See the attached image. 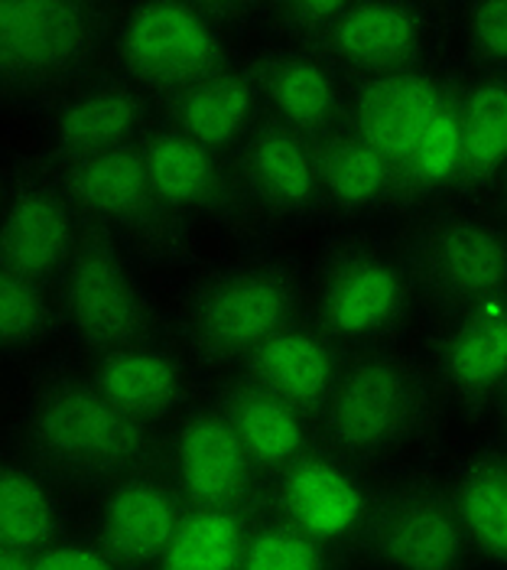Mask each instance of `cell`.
I'll return each instance as SVG.
<instances>
[{"instance_id":"obj_24","label":"cell","mask_w":507,"mask_h":570,"mask_svg":"<svg viewBox=\"0 0 507 570\" xmlns=\"http://www.w3.org/2000/svg\"><path fill=\"white\" fill-rule=\"evenodd\" d=\"M446 489L481 570H507V443L465 446L446 470Z\"/></svg>"},{"instance_id":"obj_6","label":"cell","mask_w":507,"mask_h":570,"mask_svg":"<svg viewBox=\"0 0 507 570\" xmlns=\"http://www.w3.org/2000/svg\"><path fill=\"white\" fill-rule=\"evenodd\" d=\"M400 252L429 326L507 297V222L495 209H429L407 228Z\"/></svg>"},{"instance_id":"obj_8","label":"cell","mask_w":507,"mask_h":570,"mask_svg":"<svg viewBox=\"0 0 507 570\" xmlns=\"http://www.w3.org/2000/svg\"><path fill=\"white\" fill-rule=\"evenodd\" d=\"M351 554L368 570H481L446 480L420 470L375 485Z\"/></svg>"},{"instance_id":"obj_19","label":"cell","mask_w":507,"mask_h":570,"mask_svg":"<svg viewBox=\"0 0 507 570\" xmlns=\"http://www.w3.org/2000/svg\"><path fill=\"white\" fill-rule=\"evenodd\" d=\"M140 154L160 199L182 219L189 213H202L221 222H245L251 213L235 167L225 164V154H215L172 128L147 134L140 140Z\"/></svg>"},{"instance_id":"obj_4","label":"cell","mask_w":507,"mask_h":570,"mask_svg":"<svg viewBox=\"0 0 507 570\" xmlns=\"http://www.w3.org/2000/svg\"><path fill=\"white\" fill-rule=\"evenodd\" d=\"M306 316L348 355L387 350L410 326L417 291L400 242L375 232H341L309 274Z\"/></svg>"},{"instance_id":"obj_30","label":"cell","mask_w":507,"mask_h":570,"mask_svg":"<svg viewBox=\"0 0 507 570\" xmlns=\"http://www.w3.org/2000/svg\"><path fill=\"white\" fill-rule=\"evenodd\" d=\"M235 570H341V554L290 519L260 509L248 525Z\"/></svg>"},{"instance_id":"obj_21","label":"cell","mask_w":507,"mask_h":570,"mask_svg":"<svg viewBox=\"0 0 507 570\" xmlns=\"http://www.w3.org/2000/svg\"><path fill=\"white\" fill-rule=\"evenodd\" d=\"M348 358V352L338 350L309 316H302L241 362V379L287 401L316 424Z\"/></svg>"},{"instance_id":"obj_22","label":"cell","mask_w":507,"mask_h":570,"mask_svg":"<svg viewBox=\"0 0 507 570\" xmlns=\"http://www.w3.org/2000/svg\"><path fill=\"white\" fill-rule=\"evenodd\" d=\"M326 219L348 225V232H368V225L407 209V193L397 170L378 150L345 125L316 140Z\"/></svg>"},{"instance_id":"obj_27","label":"cell","mask_w":507,"mask_h":570,"mask_svg":"<svg viewBox=\"0 0 507 570\" xmlns=\"http://www.w3.org/2000/svg\"><path fill=\"white\" fill-rule=\"evenodd\" d=\"M267 118L251 66H231L202 86L167 98V128L215 154L238 150Z\"/></svg>"},{"instance_id":"obj_26","label":"cell","mask_w":507,"mask_h":570,"mask_svg":"<svg viewBox=\"0 0 507 570\" xmlns=\"http://www.w3.org/2000/svg\"><path fill=\"white\" fill-rule=\"evenodd\" d=\"M88 385L130 417L160 428V421L176 417L189 407V375L169 352L157 346L98 355L95 368L84 375Z\"/></svg>"},{"instance_id":"obj_33","label":"cell","mask_w":507,"mask_h":570,"mask_svg":"<svg viewBox=\"0 0 507 570\" xmlns=\"http://www.w3.org/2000/svg\"><path fill=\"white\" fill-rule=\"evenodd\" d=\"M453 27L459 30L468 69L507 76V0H471L453 7Z\"/></svg>"},{"instance_id":"obj_9","label":"cell","mask_w":507,"mask_h":570,"mask_svg":"<svg viewBox=\"0 0 507 570\" xmlns=\"http://www.w3.org/2000/svg\"><path fill=\"white\" fill-rule=\"evenodd\" d=\"M111 37L108 10L84 0L0 3V98L66 88Z\"/></svg>"},{"instance_id":"obj_17","label":"cell","mask_w":507,"mask_h":570,"mask_svg":"<svg viewBox=\"0 0 507 570\" xmlns=\"http://www.w3.org/2000/svg\"><path fill=\"white\" fill-rule=\"evenodd\" d=\"M189 515L163 466L108 485L95 519V544L121 570H157Z\"/></svg>"},{"instance_id":"obj_13","label":"cell","mask_w":507,"mask_h":570,"mask_svg":"<svg viewBox=\"0 0 507 570\" xmlns=\"http://www.w3.org/2000/svg\"><path fill=\"white\" fill-rule=\"evenodd\" d=\"M453 7L417 0L345 3L329 37L316 46L341 76L371 79L439 62Z\"/></svg>"},{"instance_id":"obj_18","label":"cell","mask_w":507,"mask_h":570,"mask_svg":"<svg viewBox=\"0 0 507 570\" xmlns=\"http://www.w3.org/2000/svg\"><path fill=\"white\" fill-rule=\"evenodd\" d=\"M267 118L319 140L345 125L348 86L336 66L309 46H274L251 62Z\"/></svg>"},{"instance_id":"obj_25","label":"cell","mask_w":507,"mask_h":570,"mask_svg":"<svg viewBox=\"0 0 507 570\" xmlns=\"http://www.w3.org/2000/svg\"><path fill=\"white\" fill-rule=\"evenodd\" d=\"M215 404L221 407L231 431L245 443L248 456L267 485L284 476L287 470H294L299 460H306L319 446L316 424L309 417H302L287 401L264 392L260 385L241 375L218 392Z\"/></svg>"},{"instance_id":"obj_23","label":"cell","mask_w":507,"mask_h":570,"mask_svg":"<svg viewBox=\"0 0 507 570\" xmlns=\"http://www.w3.org/2000/svg\"><path fill=\"white\" fill-rule=\"evenodd\" d=\"M456 199L478 206L507 176V76L456 69Z\"/></svg>"},{"instance_id":"obj_31","label":"cell","mask_w":507,"mask_h":570,"mask_svg":"<svg viewBox=\"0 0 507 570\" xmlns=\"http://www.w3.org/2000/svg\"><path fill=\"white\" fill-rule=\"evenodd\" d=\"M254 515L189 509L172 548L157 570H235Z\"/></svg>"},{"instance_id":"obj_29","label":"cell","mask_w":507,"mask_h":570,"mask_svg":"<svg viewBox=\"0 0 507 570\" xmlns=\"http://www.w3.org/2000/svg\"><path fill=\"white\" fill-rule=\"evenodd\" d=\"M66 538L62 485L30 456L0 460V548L37 558Z\"/></svg>"},{"instance_id":"obj_16","label":"cell","mask_w":507,"mask_h":570,"mask_svg":"<svg viewBox=\"0 0 507 570\" xmlns=\"http://www.w3.org/2000/svg\"><path fill=\"white\" fill-rule=\"evenodd\" d=\"M235 174L251 213L284 225L326 219L316 140L264 118L235 154Z\"/></svg>"},{"instance_id":"obj_11","label":"cell","mask_w":507,"mask_h":570,"mask_svg":"<svg viewBox=\"0 0 507 570\" xmlns=\"http://www.w3.org/2000/svg\"><path fill=\"white\" fill-rule=\"evenodd\" d=\"M59 316L76 343L98 355L150 346L157 330L153 304L127 262L125 248L88 222L59 281Z\"/></svg>"},{"instance_id":"obj_2","label":"cell","mask_w":507,"mask_h":570,"mask_svg":"<svg viewBox=\"0 0 507 570\" xmlns=\"http://www.w3.org/2000/svg\"><path fill=\"white\" fill-rule=\"evenodd\" d=\"M345 128L368 140L397 170L407 209L456 199V69L429 62L390 76L351 79Z\"/></svg>"},{"instance_id":"obj_5","label":"cell","mask_w":507,"mask_h":570,"mask_svg":"<svg viewBox=\"0 0 507 570\" xmlns=\"http://www.w3.org/2000/svg\"><path fill=\"white\" fill-rule=\"evenodd\" d=\"M309 309V274L284 252H251L192 291L182 333L206 365H241Z\"/></svg>"},{"instance_id":"obj_15","label":"cell","mask_w":507,"mask_h":570,"mask_svg":"<svg viewBox=\"0 0 507 570\" xmlns=\"http://www.w3.org/2000/svg\"><path fill=\"white\" fill-rule=\"evenodd\" d=\"M375 485L371 473H361L326 446H316L294 470L267 485L264 509L290 519L345 558L355 551Z\"/></svg>"},{"instance_id":"obj_3","label":"cell","mask_w":507,"mask_h":570,"mask_svg":"<svg viewBox=\"0 0 507 570\" xmlns=\"http://www.w3.org/2000/svg\"><path fill=\"white\" fill-rule=\"evenodd\" d=\"M23 453L59 485L108 489L163 466L167 440L98 395L88 379H49L20 414Z\"/></svg>"},{"instance_id":"obj_38","label":"cell","mask_w":507,"mask_h":570,"mask_svg":"<svg viewBox=\"0 0 507 570\" xmlns=\"http://www.w3.org/2000/svg\"><path fill=\"white\" fill-rule=\"evenodd\" d=\"M491 199H495V213L507 222V176L501 179V186L495 189V196H491Z\"/></svg>"},{"instance_id":"obj_37","label":"cell","mask_w":507,"mask_h":570,"mask_svg":"<svg viewBox=\"0 0 507 570\" xmlns=\"http://www.w3.org/2000/svg\"><path fill=\"white\" fill-rule=\"evenodd\" d=\"M491 421L498 424V438L507 443V389H505V395L498 397V404H495V414H491Z\"/></svg>"},{"instance_id":"obj_14","label":"cell","mask_w":507,"mask_h":570,"mask_svg":"<svg viewBox=\"0 0 507 570\" xmlns=\"http://www.w3.org/2000/svg\"><path fill=\"white\" fill-rule=\"evenodd\" d=\"M422 358L453 411L488 421L507 389V297L433 323Z\"/></svg>"},{"instance_id":"obj_20","label":"cell","mask_w":507,"mask_h":570,"mask_svg":"<svg viewBox=\"0 0 507 570\" xmlns=\"http://www.w3.org/2000/svg\"><path fill=\"white\" fill-rule=\"evenodd\" d=\"M84 235V219L49 183L23 186L0 213V264L33 284L62 281Z\"/></svg>"},{"instance_id":"obj_32","label":"cell","mask_w":507,"mask_h":570,"mask_svg":"<svg viewBox=\"0 0 507 570\" xmlns=\"http://www.w3.org/2000/svg\"><path fill=\"white\" fill-rule=\"evenodd\" d=\"M59 326V304L49 301L46 287L0 264V352L40 346Z\"/></svg>"},{"instance_id":"obj_7","label":"cell","mask_w":507,"mask_h":570,"mask_svg":"<svg viewBox=\"0 0 507 570\" xmlns=\"http://www.w3.org/2000/svg\"><path fill=\"white\" fill-rule=\"evenodd\" d=\"M251 10L254 3H137L118 27L121 66L140 91L176 98L235 66L231 30Z\"/></svg>"},{"instance_id":"obj_34","label":"cell","mask_w":507,"mask_h":570,"mask_svg":"<svg viewBox=\"0 0 507 570\" xmlns=\"http://www.w3.org/2000/svg\"><path fill=\"white\" fill-rule=\"evenodd\" d=\"M345 3L341 0H280L260 3V20L270 27L284 46H316L329 37Z\"/></svg>"},{"instance_id":"obj_28","label":"cell","mask_w":507,"mask_h":570,"mask_svg":"<svg viewBox=\"0 0 507 570\" xmlns=\"http://www.w3.org/2000/svg\"><path fill=\"white\" fill-rule=\"evenodd\" d=\"M147 125V95L133 82H105L72 95L52 118V147L59 164L98 157L140 144Z\"/></svg>"},{"instance_id":"obj_1","label":"cell","mask_w":507,"mask_h":570,"mask_svg":"<svg viewBox=\"0 0 507 570\" xmlns=\"http://www.w3.org/2000/svg\"><path fill=\"white\" fill-rule=\"evenodd\" d=\"M449 411L422 352L387 346L345 362L316 434L332 456L378 473L436 438Z\"/></svg>"},{"instance_id":"obj_36","label":"cell","mask_w":507,"mask_h":570,"mask_svg":"<svg viewBox=\"0 0 507 570\" xmlns=\"http://www.w3.org/2000/svg\"><path fill=\"white\" fill-rule=\"evenodd\" d=\"M0 570H33V558L0 548Z\"/></svg>"},{"instance_id":"obj_12","label":"cell","mask_w":507,"mask_h":570,"mask_svg":"<svg viewBox=\"0 0 507 570\" xmlns=\"http://www.w3.org/2000/svg\"><path fill=\"white\" fill-rule=\"evenodd\" d=\"M163 470L189 509L257 515L267 480L215 401L186 407L163 446Z\"/></svg>"},{"instance_id":"obj_35","label":"cell","mask_w":507,"mask_h":570,"mask_svg":"<svg viewBox=\"0 0 507 570\" xmlns=\"http://www.w3.org/2000/svg\"><path fill=\"white\" fill-rule=\"evenodd\" d=\"M33 570H121L95 541H59L33 558Z\"/></svg>"},{"instance_id":"obj_10","label":"cell","mask_w":507,"mask_h":570,"mask_svg":"<svg viewBox=\"0 0 507 570\" xmlns=\"http://www.w3.org/2000/svg\"><path fill=\"white\" fill-rule=\"evenodd\" d=\"M56 186L88 225L108 232L111 238L115 232H121L130 245H137L157 262H186V219L160 199L147 174L140 144L98 157L66 160L56 170Z\"/></svg>"}]
</instances>
